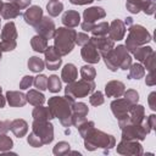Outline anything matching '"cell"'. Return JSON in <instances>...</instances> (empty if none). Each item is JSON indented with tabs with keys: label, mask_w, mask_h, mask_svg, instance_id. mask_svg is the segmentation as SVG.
<instances>
[{
	"label": "cell",
	"mask_w": 156,
	"mask_h": 156,
	"mask_svg": "<svg viewBox=\"0 0 156 156\" xmlns=\"http://www.w3.org/2000/svg\"><path fill=\"white\" fill-rule=\"evenodd\" d=\"M74 99L71 96H52L48 101V106L54 116V118H58L60 123L63 127H71L72 124V106L74 104Z\"/></svg>",
	"instance_id": "cell-1"
},
{
	"label": "cell",
	"mask_w": 156,
	"mask_h": 156,
	"mask_svg": "<svg viewBox=\"0 0 156 156\" xmlns=\"http://www.w3.org/2000/svg\"><path fill=\"white\" fill-rule=\"evenodd\" d=\"M115 145H116L115 136L96 128L91 129L90 133L87 136H84V147L88 151H94L96 149H105L104 152H107Z\"/></svg>",
	"instance_id": "cell-2"
},
{
	"label": "cell",
	"mask_w": 156,
	"mask_h": 156,
	"mask_svg": "<svg viewBox=\"0 0 156 156\" xmlns=\"http://www.w3.org/2000/svg\"><path fill=\"white\" fill-rule=\"evenodd\" d=\"M76 34H77V32L73 28L60 27L58 29H56L55 35L52 38L54 39V46L61 56L68 55L73 50V48L76 45V43H74Z\"/></svg>",
	"instance_id": "cell-3"
},
{
	"label": "cell",
	"mask_w": 156,
	"mask_h": 156,
	"mask_svg": "<svg viewBox=\"0 0 156 156\" xmlns=\"http://www.w3.org/2000/svg\"><path fill=\"white\" fill-rule=\"evenodd\" d=\"M151 41V34L140 24H132L128 27V37L126 39V49L128 52H134L136 48Z\"/></svg>",
	"instance_id": "cell-4"
},
{
	"label": "cell",
	"mask_w": 156,
	"mask_h": 156,
	"mask_svg": "<svg viewBox=\"0 0 156 156\" xmlns=\"http://www.w3.org/2000/svg\"><path fill=\"white\" fill-rule=\"evenodd\" d=\"M95 90V83L94 80H87V79H80L78 82H72L68 83L66 89H65V95L76 99L79 98H85L88 95H90L93 91Z\"/></svg>",
	"instance_id": "cell-5"
},
{
	"label": "cell",
	"mask_w": 156,
	"mask_h": 156,
	"mask_svg": "<svg viewBox=\"0 0 156 156\" xmlns=\"http://www.w3.org/2000/svg\"><path fill=\"white\" fill-rule=\"evenodd\" d=\"M0 45L2 51H12L16 49L17 45V30L16 26L12 21L7 22L2 29H1V35H0Z\"/></svg>",
	"instance_id": "cell-6"
},
{
	"label": "cell",
	"mask_w": 156,
	"mask_h": 156,
	"mask_svg": "<svg viewBox=\"0 0 156 156\" xmlns=\"http://www.w3.org/2000/svg\"><path fill=\"white\" fill-rule=\"evenodd\" d=\"M32 132L39 136L43 145L50 144L54 140V126L49 121L34 119L32 124Z\"/></svg>",
	"instance_id": "cell-7"
},
{
	"label": "cell",
	"mask_w": 156,
	"mask_h": 156,
	"mask_svg": "<svg viewBox=\"0 0 156 156\" xmlns=\"http://www.w3.org/2000/svg\"><path fill=\"white\" fill-rule=\"evenodd\" d=\"M130 104L123 98V99H116L111 102V111L115 115V117L118 119V124L119 127H124L127 124H129V118H128V112L130 108Z\"/></svg>",
	"instance_id": "cell-8"
},
{
	"label": "cell",
	"mask_w": 156,
	"mask_h": 156,
	"mask_svg": "<svg viewBox=\"0 0 156 156\" xmlns=\"http://www.w3.org/2000/svg\"><path fill=\"white\" fill-rule=\"evenodd\" d=\"M121 129H122V140H144L146 134H149L141 123L140 124L129 123L122 127Z\"/></svg>",
	"instance_id": "cell-9"
},
{
	"label": "cell",
	"mask_w": 156,
	"mask_h": 156,
	"mask_svg": "<svg viewBox=\"0 0 156 156\" xmlns=\"http://www.w3.org/2000/svg\"><path fill=\"white\" fill-rule=\"evenodd\" d=\"M34 30L37 32L38 35H41L46 40L52 39L55 35V32H56L55 22L49 16H43V18L39 21V23L34 26Z\"/></svg>",
	"instance_id": "cell-10"
},
{
	"label": "cell",
	"mask_w": 156,
	"mask_h": 156,
	"mask_svg": "<svg viewBox=\"0 0 156 156\" xmlns=\"http://www.w3.org/2000/svg\"><path fill=\"white\" fill-rule=\"evenodd\" d=\"M45 54V66L50 71H56L61 67L62 65V58L58 51L55 49V46H48L46 50L44 51Z\"/></svg>",
	"instance_id": "cell-11"
},
{
	"label": "cell",
	"mask_w": 156,
	"mask_h": 156,
	"mask_svg": "<svg viewBox=\"0 0 156 156\" xmlns=\"http://www.w3.org/2000/svg\"><path fill=\"white\" fill-rule=\"evenodd\" d=\"M117 152L121 155H143V146L138 140H122L117 145Z\"/></svg>",
	"instance_id": "cell-12"
},
{
	"label": "cell",
	"mask_w": 156,
	"mask_h": 156,
	"mask_svg": "<svg viewBox=\"0 0 156 156\" xmlns=\"http://www.w3.org/2000/svg\"><path fill=\"white\" fill-rule=\"evenodd\" d=\"M89 41H91L95 45V48L98 49V51H99L101 57H104L106 54H108L115 48V41L112 39H110L107 35H104V37H91L89 39Z\"/></svg>",
	"instance_id": "cell-13"
},
{
	"label": "cell",
	"mask_w": 156,
	"mask_h": 156,
	"mask_svg": "<svg viewBox=\"0 0 156 156\" xmlns=\"http://www.w3.org/2000/svg\"><path fill=\"white\" fill-rule=\"evenodd\" d=\"M80 55H82V58L88 63H98L101 58L98 49L91 41H88L85 45L82 46Z\"/></svg>",
	"instance_id": "cell-14"
},
{
	"label": "cell",
	"mask_w": 156,
	"mask_h": 156,
	"mask_svg": "<svg viewBox=\"0 0 156 156\" xmlns=\"http://www.w3.org/2000/svg\"><path fill=\"white\" fill-rule=\"evenodd\" d=\"M88 112L89 107L84 102H74L72 106V124L78 127L82 122L85 121Z\"/></svg>",
	"instance_id": "cell-15"
},
{
	"label": "cell",
	"mask_w": 156,
	"mask_h": 156,
	"mask_svg": "<svg viewBox=\"0 0 156 156\" xmlns=\"http://www.w3.org/2000/svg\"><path fill=\"white\" fill-rule=\"evenodd\" d=\"M124 34H126V26L123 23V21L116 18L113 20L111 23H110V28H108V38L112 39L113 41H118V40H122L124 38Z\"/></svg>",
	"instance_id": "cell-16"
},
{
	"label": "cell",
	"mask_w": 156,
	"mask_h": 156,
	"mask_svg": "<svg viewBox=\"0 0 156 156\" xmlns=\"http://www.w3.org/2000/svg\"><path fill=\"white\" fill-rule=\"evenodd\" d=\"M41 18H43V10H41V7H39L37 5L27 7V10L23 13L24 22L27 24H29V26H33V27L35 24H38Z\"/></svg>",
	"instance_id": "cell-17"
},
{
	"label": "cell",
	"mask_w": 156,
	"mask_h": 156,
	"mask_svg": "<svg viewBox=\"0 0 156 156\" xmlns=\"http://www.w3.org/2000/svg\"><path fill=\"white\" fill-rule=\"evenodd\" d=\"M113 50L117 55L119 68L123 69V71H127L132 65V57H130L128 50L126 49L124 45H117L116 48H113Z\"/></svg>",
	"instance_id": "cell-18"
},
{
	"label": "cell",
	"mask_w": 156,
	"mask_h": 156,
	"mask_svg": "<svg viewBox=\"0 0 156 156\" xmlns=\"http://www.w3.org/2000/svg\"><path fill=\"white\" fill-rule=\"evenodd\" d=\"M124 91L126 85L119 80H110L105 85V94L107 95V98H121Z\"/></svg>",
	"instance_id": "cell-19"
},
{
	"label": "cell",
	"mask_w": 156,
	"mask_h": 156,
	"mask_svg": "<svg viewBox=\"0 0 156 156\" xmlns=\"http://www.w3.org/2000/svg\"><path fill=\"white\" fill-rule=\"evenodd\" d=\"M6 101L10 106L12 107H22L27 104V98L26 94L21 91H15V90H9L5 95Z\"/></svg>",
	"instance_id": "cell-20"
},
{
	"label": "cell",
	"mask_w": 156,
	"mask_h": 156,
	"mask_svg": "<svg viewBox=\"0 0 156 156\" xmlns=\"http://www.w3.org/2000/svg\"><path fill=\"white\" fill-rule=\"evenodd\" d=\"M105 16H106V11L100 6L89 7V9L84 10V12H83V20L87 22H90V23H94L95 21L101 20Z\"/></svg>",
	"instance_id": "cell-21"
},
{
	"label": "cell",
	"mask_w": 156,
	"mask_h": 156,
	"mask_svg": "<svg viewBox=\"0 0 156 156\" xmlns=\"http://www.w3.org/2000/svg\"><path fill=\"white\" fill-rule=\"evenodd\" d=\"M128 118H129V122L130 123H134V124H140L143 123L144 118H145V108L143 105H132L130 108H129V112H128Z\"/></svg>",
	"instance_id": "cell-22"
},
{
	"label": "cell",
	"mask_w": 156,
	"mask_h": 156,
	"mask_svg": "<svg viewBox=\"0 0 156 156\" xmlns=\"http://www.w3.org/2000/svg\"><path fill=\"white\" fill-rule=\"evenodd\" d=\"M62 23L67 28H74L80 24V15L76 10H68L62 15Z\"/></svg>",
	"instance_id": "cell-23"
},
{
	"label": "cell",
	"mask_w": 156,
	"mask_h": 156,
	"mask_svg": "<svg viewBox=\"0 0 156 156\" xmlns=\"http://www.w3.org/2000/svg\"><path fill=\"white\" fill-rule=\"evenodd\" d=\"M10 129L11 132L17 136V138H22L27 134L28 132V124L24 119L22 118H17V119H13L11 121V124H10Z\"/></svg>",
	"instance_id": "cell-24"
},
{
	"label": "cell",
	"mask_w": 156,
	"mask_h": 156,
	"mask_svg": "<svg viewBox=\"0 0 156 156\" xmlns=\"http://www.w3.org/2000/svg\"><path fill=\"white\" fill-rule=\"evenodd\" d=\"M77 76H78V69L77 67L73 65V63H67L65 65V67L62 68V72H61V79L62 82L65 83H72L77 79Z\"/></svg>",
	"instance_id": "cell-25"
},
{
	"label": "cell",
	"mask_w": 156,
	"mask_h": 156,
	"mask_svg": "<svg viewBox=\"0 0 156 156\" xmlns=\"http://www.w3.org/2000/svg\"><path fill=\"white\" fill-rule=\"evenodd\" d=\"M20 11L21 10L18 7H16L12 2H4L0 16L4 20H12V18H16L17 16H20Z\"/></svg>",
	"instance_id": "cell-26"
},
{
	"label": "cell",
	"mask_w": 156,
	"mask_h": 156,
	"mask_svg": "<svg viewBox=\"0 0 156 156\" xmlns=\"http://www.w3.org/2000/svg\"><path fill=\"white\" fill-rule=\"evenodd\" d=\"M26 98H27V102H29L33 106H40V105H44L45 102L44 94L40 93V90L38 89H30L26 94Z\"/></svg>",
	"instance_id": "cell-27"
},
{
	"label": "cell",
	"mask_w": 156,
	"mask_h": 156,
	"mask_svg": "<svg viewBox=\"0 0 156 156\" xmlns=\"http://www.w3.org/2000/svg\"><path fill=\"white\" fill-rule=\"evenodd\" d=\"M32 116H33L34 119H40V121H50V119L54 118V116H52L49 106L45 107L43 105L35 106L34 110H33V112H32Z\"/></svg>",
	"instance_id": "cell-28"
},
{
	"label": "cell",
	"mask_w": 156,
	"mask_h": 156,
	"mask_svg": "<svg viewBox=\"0 0 156 156\" xmlns=\"http://www.w3.org/2000/svg\"><path fill=\"white\" fill-rule=\"evenodd\" d=\"M30 46L32 49L35 51V52H44L46 50V48L49 46L48 45V40L45 38H43L41 35H34L32 39H30Z\"/></svg>",
	"instance_id": "cell-29"
},
{
	"label": "cell",
	"mask_w": 156,
	"mask_h": 156,
	"mask_svg": "<svg viewBox=\"0 0 156 156\" xmlns=\"http://www.w3.org/2000/svg\"><path fill=\"white\" fill-rule=\"evenodd\" d=\"M102 58H104L105 65L107 66V68H108L110 71L115 72V71H117V69L119 68V66H118V58H117V55H116V52H115L113 49H112L108 54H106Z\"/></svg>",
	"instance_id": "cell-30"
},
{
	"label": "cell",
	"mask_w": 156,
	"mask_h": 156,
	"mask_svg": "<svg viewBox=\"0 0 156 156\" xmlns=\"http://www.w3.org/2000/svg\"><path fill=\"white\" fill-rule=\"evenodd\" d=\"M152 52H154V50H152L151 46L141 45V46H139V48L135 49V51L133 52V55H134V57H135L139 62H144Z\"/></svg>",
	"instance_id": "cell-31"
},
{
	"label": "cell",
	"mask_w": 156,
	"mask_h": 156,
	"mask_svg": "<svg viewBox=\"0 0 156 156\" xmlns=\"http://www.w3.org/2000/svg\"><path fill=\"white\" fill-rule=\"evenodd\" d=\"M46 10H48V13L49 16L51 17H56L58 16L62 10H63V4L60 1V0H50L46 5Z\"/></svg>",
	"instance_id": "cell-32"
},
{
	"label": "cell",
	"mask_w": 156,
	"mask_h": 156,
	"mask_svg": "<svg viewBox=\"0 0 156 156\" xmlns=\"http://www.w3.org/2000/svg\"><path fill=\"white\" fill-rule=\"evenodd\" d=\"M128 69H129V73H128L129 79H140L145 76V68L141 63H133Z\"/></svg>",
	"instance_id": "cell-33"
},
{
	"label": "cell",
	"mask_w": 156,
	"mask_h": 156,
	"mask_svg": "<svg viewBox=\"0 0 156 156\" xmlns=\"http://www.w3.org/2000/svg\"><path fill=\"white\" fill-rule=\"evenodd\" d=\"M28 68L32 71V72H34V73H39V72H41L43 69H44V67H45V62H44V60H41L40 57H38V56H32L29 60H28Z\"/></svg>",
	"instance_id": "cell-34"
},
{
	"label": "cell",
	"mask_w": 156,
	"mask_h": 156,
	"mask_svg": "<svg viewBox=\"0 0 156 156\" xmlns=\"http://www.w3.org/2000/svg\"><path fill=\"white\" fill-rule=\"evenodd\" d=\"M146 0H127L126 7L130 13H138L139 11L143 10Z\"/></svg>",
	"instance_id": "cell-35"
},
{
	"label": "cell",
	"mask_w": 156,
	"mask_h": 156,
	"mask_svg": "<svg viewBox=\"0 0 156 156\" xmlns=\"http://www.w3.org/2000/svg\"><path fill=\"white\" fill-rule=\"evenodd\" d=\"M108 28H110V23H107V22H100L98 24H94V27L91 29L93 37H104V35H107Z\"/></svg>",
	"instance_id": "cell-36"
},
{
	"label": "cell",
	"mask_w": 156,
	"mask_h": 156,
	"mask_svg": "<svg viewBox=\"0 0 156 156\" xmlns=\"http://www.w3.org/2000/svg\"><path fill=\"white\" fill-rule=\"evenodd\" d=\"M79 73H80V77L87 80H94V78L96 77V71L90 65H84L83 67H80Z\"/></svg>",
	"instance_id": "cell-37"
},
{
	"label": "cell",
	"mask_w": 156,
	"mask_h": 156,
	"mask_svg": "<svg viewBox=\"0 0 156 156\" xmlns=\"http://www.w3.org/2000/svg\"><path fill=\"white\" fill-rule=\"evenodd\" d=\"M48 89L51 93H58L61 90V79L58 76L52 74L48 78Z\"/></svg>",
	"instance_id": "cell-38"
},
{
	"label": "cell",
	"mask_w": 156,
	"mask_h": 156,
	"mask_svg": "<svg viewBox=\"0 0 156 156\" xmlns=\"http://www.w3.org/2000/svg\"><path fill=\"white\" fill-rule=\"evenodd\" d=\"M95 128V123L93 122V121H84V122H82L78 127H77V129H78V132H79V134H80V136H87L89 133H90V130L91 129H94Z\"/></svg>",
	"instance_id": "cell-39"
},
{
	"label": "cell",
	"mask_w": 156,
	"mask_h": 156,
	"mask_svg": "<svg viewBox=\"0 0 156 156\" xmlns=\"http://www.w3.org/2000/svg\"><path fill=\"white\" fill-rule=\"evenodd\" d=\"M13 146V141L10 136L6 135V133L0 134V152H6L11 150Z\"/></svg>",
	"instance_id": "cell-40"
},
{
	"label": "cell",
	"mask_w": 156,
	"mask_h": 156,
	"mask_svg": "<svg viewBox=\"0 0 156 156\" xmlns=\"http://www.w3.org/2000/svg\"><path fill=\"white\" fill-rule=\"evenodd\" d=\"M33 85L40 90V91H44L48 89V77L44 76V74H38L37 77H34V82H33Z\"/></svg>",
	"instance_id": "cell-41"
},
{
	"label": "cell",
	"mask_w": 156,
	"mask_h": 156,
	"mask_svg": "<svg viewBox=\"0 0 156 156\" xmlns=\"http://www.w3.org/2000/svg\"><path fill=\"white\" fill-rule=\"evenodd\" d=\"M69 146H71V145H69L68 143H66V141H60V143H57V144L54 146L52 152H54V155H57V156L66 155V154L69 152V149H71Z\"/></svg>",
	"instance_id": "cell-42"
},
{
	"label": "cell",
	"mask_w": 156,
	"mask_h": 156,
	"mask_svg": "<svg viewBox=\"0 0 156 156\" xmlns=\"http://www.w3.org/2000/svg\"><path fill=\"white\" fill-rule=\"evenodd\" d=\"M104 101H105V98H104V94L101 93V91H93L91 94H90V96H89V102H90V105H93V106H100V105H102L104 104Z\"/></svg>",
	"instance_id": "cell-43"
},
{
	"label": "cell",
	"mask_w": 156,
	"mask_h": 156,
	"mask_svg": "<svg viewBox=\"0 0 156 156\" xmlns=\"http://www.w3.org/2000/svg\"><path fill=\"white\" fill-rule=\"evenodd\" d=\"M123 95H124V99H126L130 105H135V104H138V101H139V94H138V91L134 90V89H128V90H126V91L123 93Z\"/></svg>",
	"instance_id": "cell-44"
},
{
	"label": "cell",
	"mask_w": 156,
	"mask_h": 156,
	"mask_svg": "<svg viewBox=\"0 0 156 156\" xmlns=\"http://www.w3.org/2000/svg\"><path fill=\"white\" fill-rule=\"evenodd\" d=\"M144 127H145V129H146V132L147 133H150L151 130H154L155 128H156V116L152 113V115H150L149 117H146V119L144 118V121H143V123H141Z\"/></svg>",
	"instance_id": "cell-45"
},
{
	"label": "cell",
	"mask_w": 156,
	"mask_h": 156,
	"mask_svg": "<svg viewBox=\"0 0 156 156\" xmlns=\"http://www.w3.org/2000/svg\"><path fill=\"white\" fill-rule=\"evenodd\" d=\"M27 141H28V144H29L30 146H33V147H41V146H43L41 140H40V139H39V136H38V135H35L33 132H30V133H29Z\"/></svg>",
	"instance_id": "cell-46"
},
{
	"label": "cell",
	"mask_w": 156,
	"mask_h": 156,
	"mask_svg": "<svg viewBox=\"0 0 156 156\" xmlns=\"http://www.w3.org/2000/svg\"><path fill=\"white\" fill-rule=\"evenodd\" d=\"M33 82H34V77H32V76H24L21 79V82H20V89L24 90V89L30 88L33 85Z\"/></svg>",
	"instance_id": "cell-47"
},
{
	"label": "cell",
	"mask_w": 156,
	"mask_h": 156,
	"mask_svg": "<svg viewBox=\"0 0 156 156\" xmlns=\"http://www.w3.org/2000/svg\"><path fill=\"white\" fill-rule=\"evenodd\" d=\"M155 9H156V2L155 0H146L144 7H143V11L146 13V15H154L155 13Z\"/></svg>",
	"instance_id": "cell-48"
},
{
	"label": "cell",
	"mask_w": 156,
	"mask_h": 156,
	"mask_svg": "<svg viewBox=\"0 0 156 156\" xmlns=\"http://www.w3.org/2000/svg\"><path fill=\"white\" fill-rule=\"evenodd\" d=\"M89 37H88V34H85V33H77L76 34V39H74V43L78 45V46H83V45H85L88 41H89Z\"/></svg>",
	"instance_id": "cell-49"
},
{
	"label": "cell",
	"mask_w": 156,
	"mask_h": 156,
	"mask_svg": "<svg viewBox=\"0 0 156 156\" xmlns=\"http://www.w3.org/2000/svg\"><path fill=\"white\" fill-rule=\"evenodd\" d=\"M155 51L143 62L144 63V66H145V68L149 71V72H154V68H155Z\"/></svg>",
	"instance_id": "cell-50"
},
{
	"label": "cell",
	"mask_w": 156,
	"mask_h": 156,
	"mask_svg": "<svg viewBox=\"0 0 156 156\" xmlns=\"http://www.w3.org/2000/svg\"><path fill=\"white\" fill-rule=\"evenodd\" d=\"M30 1H32V0H13L12 4H13L16 7H18L20 10H23V9L29 7Z\"/></svg>",
	"instance_id": "cell-51"
},
{
	"label": "cell",
	"mask_w": 156,
	"mask_h": 156,
	"mask_svg": "<svg viewBox=\"0 0 156 156\" xmlns=\"http://www.w3.org/2000/svg\"><path fill=\"white\" fill-rule=\"evenodd\" d=\"M147 102H149L150 108L155 111V110H156V93H155V91H152V93L149 95V98H147Z\"/></svg>",
	"instance_id": "cell-52"
},
{
	"label": "cell",
	"mask_w": 156,
	"mask_h": 156,
	"mask_svg": "<svg viewBox=\"0 0 156 156\" xmlns=\"http://www.w3.org/2000/svg\"><path fill=\"white\" fill-rule=\"evenodd\" d=\"M10 124H11V122H10L9 119L1 121V123H0V134L7 133V132L10 130Z\"/></svg>",
	"instance_id": "cell-53"
},
{
	"label": "cell",
	"mask_w": 156,
	"mask_h": 156,
	"mask_svg": "<svg viewBox=\"0 0 156 156\" xmlns=\"http://www.w3.org/2000/svg\"><path fill=\"white\" fill-rule=\"evenodd\" d=\"M94 24H95V23H90V22L83 21V22L80 23V27H82V29H83L84 32H91V29H93Z\"/></svg>",
	"instance_id": "cell-54"
},
{
	"label": "cell",
	"mask_w": 156,
	"mask_h": 156,
	"mask_svg": "<svg viewBox=\"0 0 156 156\" xmlns=\"http://www.w3.org/2000/svg\"><path fill=\"white\" fill-rule=\"evenodd\" d=\"M145 83L147 84V85H155V78H154V72H149V74L146 76V78H145Z\"/></svg>",
	"instance_id": "cell-55"
},
{
	"label": "cell",
	"mask_w": 156,
	"mask_h": 156,
	"mask_svg": "<svg viewBox=\"0 0 156 156\" xmlns=\"http://www.w3.org/2000/svg\"><path fill=\"white\" fill-rule=\"evenodd\" d=\"M94 0H69L71 4L73 5H87V4H91Z\"/></svg>",
	"instance_id": "cell-56"
},
{
	"label": "cell",
	"mask_w": 156,
	"mask_h": 156,
	"mask_svg": "<svg viewBox=\"0 0 156 156\" xmlns=\"http://www.w3.org/2000/svg\"><path fill=\"white\" fill-rule=\"evenodd\" d=\"M1 91H2V88L0 87V108H2V107L5 106V104H6V98H5V96H2Z\"/></svg>",
	"instance_id": "cell-57"
},
{
	"label": "cell",
	"mask_w": 156,
	"mask_h": 156,
	"mask_svg": "<svg viewBox=\"0 0 156 156\" xmlns=\"http://www.w3.org/2000/svg\"><path fill=\"white\" fill-rule=\"evenodd\" d=\"M123 23H124V26H126V27H130V26L133 24V20H132V17H127V18H126V21H124Z\"/></svg>",
	"instance_id": "cell-58"
},
{
	"label": "cell",
	"mask_w": 156,
	"mask_h": 156,
	"mask_svg": "<svg viewBox=\"0 0 156 156\" xmlns=\"http://www.w3.org/2000/svg\"><path fill=\"white\" fill-rule=\"evenodd\" d=\"M2 6H4V2L0 0V12H1V9H2Z\"/></svg>",
	"instance_id": "cell-59"
},
{
	"label": "cell",
	"mask_w": 156,
	"mask_h": 156,
	"mask_svg": "<svg viewBox=\"0 0 156 156\" xmlns=\"http://www.w3.org/2000/svg\"><path fill=\"white\" fill-rule=\"evenodd\" d=\"M1 56H2V49H1V45H0V60H1Z\"/></svg>",
	"instance_id": "cell-60"
},
{
	"label": "cell",
	"mask_w": 156,
	"mask_h": 156,
	"mask_svg": "<svg viewBox=\"0 0 156 156\" xmlns=\"http://www.w3.org/2000/svg\"><path fill=\"white\" fill-rule=\"evenodd\" d=\"M12 1H13V0H9V2H12Z\"/></svg>",
	"instance_id": "cell-61"
},
{
	"label": "cell",
	"mask_w": 156,
	"mask_h": 156,
	"mask_svg": "<svg viewBox=\"0 0 156 156\" xmlns=\"http://www.w3.org/2000/svg\"><path fill=\"white\" fill-rule=\"evenodd\" d=\"M0 23H1V20H0Z\"/></svg>",
	"instance_id": "cell-62"
},
{
	"label": "cell",
	"mask_w": 156,
	"mask_h": 156,
	"mask_svg": "<svg viewBox=\"0 0 156 156\" xmlns=\"http://www.w3.org/2000/svg\"><path fill=\"white\" fill-rule=\"evenodd\" d=\"M0 123H1V121H0Z\"/></svg>",
	"instance_id": "cell-63"
}]
</instances>
